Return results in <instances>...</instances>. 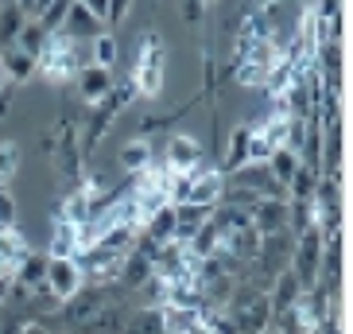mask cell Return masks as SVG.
<instances>
[{
  "label": "cell",
  "mask_w": 353,
  "mask_h": 334,
  "mask_svg": "<svg viewBox=\"0 0 353 334\" xmlns=\"http://www.w3.org/2000/svg\"><path fill=\"white\" fill-rule=\"evenodd\" d=\"M163 39L148 32L140 39V59H136V70H132V86L140 97H159L163 94Z\"/></svg>",
  "instance_id": "1"
},
{
  "label": "cell",
  "mask_w": 353,
  "mask_h": 334,
  "mask_svg": "<svg viewBox=\"0 0 353 334\" xmlns=\"http://www.w3.org/2000/svg\"><path fill=\"white\" fill-rule=\"evenodd\" d=\"M35 74H43L51 86L66 82V78H74L78 74V63H74V43L66 39V35H47V43L39 47V55H35Z\"/></svg>",
  "instance_id": "2"
},
{
  "label": "cell",
  "mask_w": 353,
  "mask_h": 334,
  "mask_svg": "<svg viewBox=\"0 0 353 334\" xmlns=\"http://www.w3.org/2000/svg\"><path fill=\"white\" fill-rule=\"evenodd\" d=\"M322 245H326V237H322L319 226H311V230H303L299 237H295V249H291V264H288V272L303 284V288H311V284L319 280Z\"/></svg>",
  "instance_id": "3"
},
{
  "label": "cell",
  "mask_w": 353,
  "mask_h": 334,
  "mask_svg": "<svg viewBox=\"0 0 353 334\" xmlns=\"http://www.w3.org/2000/svg\"><path fill=\"white\" fill-rule=\"evenodd\" d=\"M82 268H78V261H51L47 257V268H43V288L54 295L59 303H66L78 288H82Z\"/></svg>",
  "instance_id": "4"
},
{
  "label": "cell",
  "mask_w": 353,
  "mask_h": 334,
  "mask_svg": "<svg viewBox=\"0 0 353 334\" xmlns=\"http://www.w3.org/2000/svg\"><path fill=\"white\" fill-rule=\"evenodd\" d=\"M221 190H225V175H221L218 167L198 164L194 171H190V195H187L190 206H206V210H214V206L221 202Z\"/></svg>",
  "instance_id": "5"
},
{
  "label": "cell",
  "mask_w": 353,
  "mask_h": 334,
  "mask_svg": "<svg viewBox=\"0 0 353 334\" xmlns=\"http://www.w3.org/2000/svg\"><path fill=\"white\" fill-rule=\"evenodd\" d=\"M32 257V245H28V237H23L16 226H0V280H16V272H20V264Z\"/></svg>",
  "instance_id": "6"
},
{
  "label": "cell",
  "mask_w": 353,
  "mask_h": 334,
  "mask_svg": "<svg viewBox=\"0 0 353 334\" xmlns=\"http://www.w3.org/2000/svg\"><path fill=\"white\" fill-rule=\"evenodd\" d=\"M249 226L260 237L288 230V199H260L256 206L249 210Z\"/></svg>",
  "instance_id": "7"
},
{
  "label": "cell",
  "mask_w": 353,
  "mask_h": 334,
  "mask_svg": "<svg viewBox=\"0 0 353 334\" xmlns=\"http://www.w3.org/2000/svg\"><path fill=\"white\" fill-rule=\"evenodd\" d=\"M59 35H66V39H74V43H94L97 35H101V20L74 0L70 12H66V20H63V28H59Z\"/></svg>",
  "instance_id": "8"
},
{
  "label": "cell",
  "mask_w": 353,
  "mask_h": 334,
  "mask_svg": "<svg viewBox=\"0 0 353 334\" xmlns=\"http://www.w3.org/2000/svg\"><path fill=\"white\" fill-rule=\"evenodd\" d=\"M202 164V144H198L194 136H171L163 148V167H171V171H194V167Z\"/></svg>",
  "instance_id": "9"
},
{
  "label": "cell",
  "mask_w": 353,
  "mask_h": 334,
  "mask_svg": "<svg viewBox=\"0 0 353 334\" xmlns=\"http://www.w3.org/2000/svg\"><path fill=\"white\" fill-rule=\"evenodd\" d=\"M74 78H78V94H82L85 101H94V105H101L105 97H109V90H113V74H109V66L90 63V66H82V70L74 74Z\"/></svg>",
  "instance_id": "10"
},
{
  "label": "cell",
  "mask_w": 353,
  "mask_h": 334,
  "mask_svg": "<svg viewBox=\"0 0 353 334\" xmlns=\"http://www.w3.org/2000/svg\"><path fill=\"white\" fill-rule=\"evenodd\" d=\"M214 214V210L206 206H190V202H183V206H175V245H190V237H194L202 226H206V218Z\"/></svg>",
  "instance_id": "11"
},
{
  "label": "cell",
  "mask_w": 353,
  "mask_h": 334,
  "mask_svg": "<svg viewBox=\"0 0 353 334\" xmlns=\"http://www.w3.org/2000/svg\"><path fill=\"white\" fill-rule=\"evenodd\" d=\"M303 292H307V288H303V284L295 280L291 272H280V276H276V284H272V288H268V303H272V315H280V311H291V307L299 303V295H303Z\"/></svg>",
  "instance_id": "12"
},
{
  "label": "cell",
  "mask_w": 353,
  "mask_h": 334,
  "mask_svg": "<svg viewBox=\"0 0 353 334\" xmlns=\"http://www.w3.org/2000/svg\"><path fill=\"white\" fill-rule=\"evenodd\" d=\"M90 210H94V190H90V187H78L74 195H66V199H63V206H59V214H54V222L82 226V222L90 218Z\"/></svg>",
  "instance_id": "13"
},
{
  "label": "cell",
  "mask_w": 353,
  "mask_h": 334,
  "mask_svg": "<svg viewBox=\"0 0 353 334\" xmlns=\"http://www.w3.org/2000/svg\"><path fill=\"white\" fill-rule=\"evenodd\" d=\"M117 164H121V171H125V175H140V171H148V167L156 164V152H152V144L140 136V140H132V144L121 148Z\"/></svg>",
  "instance_id": "14"
},
{
  "label": "cell",
  "mask_w": 353,
  "mask_h": 334,
  "mask_svg": "<svg viewBox=\"0 0 353 334\" xmlns=\"http://www.w3.org/2000/svg\"><path fill=\"white\" fill-rule=\"evenodd\" d=\"M0 70H4V78H12V82H32L35 59L32 55H23L20 47H4V55H0Z\"/></svg>",
  "instance_id": "15"
},
{
  "label": "cell",
  "mask_w": 353,
  "mask_h": 334,
  "mask_svg": "<svg viewBox=\"0 0 353 334\" xmlns=\"http://www.w3.org/2000/svg\"><path fill=\"white\" fill-rule=\"evenodd\" d=\"M47 257H51V261H74V257H78V233H74V226H66V222H54V233H51V245H47Z\"/></svg>",
  "instance_id": "16"
},
{
  "label": "cell",
  "mask_w": 353,
  "mask_h": 334,
  "mask_svg": "<svg viewBox=\"0 0 353 334\" xmlns=\"http://www.w3.org/2000/svg\"><path fill=\"white\" fill-rule=\"evenodd\" d=\"M121 334H163V311L159 307H136V311H128Z\"/></svg>",
  "instance_id": "17"
},
{
  "label": "cell",
  "mask_w": 353,
  "mask_h": 334,
  "mask_svg": "<svg viewBox=\"0 0 353 334\" xmlns=\"http://www.w3.org/2000/svg\"><path fill=\"white\" fill-rule=\"evenodd\" d=\"M144 233L148 241H156V245H167V241H175V206H163V210H156L152 218L144 222Z\"/></svg>",
  "instance_id": "18"
},
{
  "label": "cell",
  "mask_w": 353,
  "mask_h": 334,
  "mask_svg": "<svg viewBox=\"0 0 353 334\" xmlns=\"http://www.w3.org/2000/svg\"><path fill=\"white\" fill-rule=\"evenodd\" d=\"M23 23H28V16H23L20 4L16 0H0V47H12Z\"/></svg>",
  "instance_id": "19"
},
{
  "label": "cell",
  "mask_w": 353,
  "mask_h": 334,
  "mask_svg": "<svg viewBox=\"0 0 353 334\" xmlns=\"http://www.w3.org/2000/svg\"><path fill=\"white\" fill-rule=\"evenodd\" d=\"M264 167L272 171V179H276V183H283V187H288L291 175L299 171V156H295L291 148H280V152H272V159H268Z\"/></svg>",
  "instance_id": "20"
},
{
  "label": "cell",
  "mask_w": 353,
  "mask_h": 334,
  "mask_svg": "<svg viewBox=\"0 0 353 334\" xmlns=\"http://www.w3.org/2000/svg\"><path fill=\"white\" fill-rule=\"evenodd\" d=\"M249 125H237L229 136V156H225V171H241L245 167V148H249Z\"/></svg>",
  "instance_id": "21"
},
{
  "label": "cell",
  "mask_w": 353,
  "mask_h": 334,
  "mask_svg": "<svg viewBox=\"0 0 353 334\" xmlns=\"http://www.w3.org/2000/svg\"><path fill=\"white\" fill-rule=\"evenodd\" d=\"M70 4H74V0H51V4H47V8L35 16V23H39L47 35H54L59 28H63V20H66V12H70Z\"/></svg>",
  "instance_id": "22"
},
{
  "label": "cell",
  "mask_w": 353,
  "mask_h": 334,
  "mask_svg": "<svg viewBox=\"0 0 353 334\" xmlns=\"http://www.w3.org/2000/svg\"><path fill=\"white\" fill-rule=\"evenodd\" d=\"M43 43H47V32H43V28H39L35 20H28V23L20 28V35H16V43H12V47H20L23 55H32V59H35Z\"/></svg>",
  "instance_id": "23"
},
{
  "label": "cell",
  "mask_w": 353,
  "mask_h": 334,
  "mask_svg": "<svg viewBox=\"0 0 353 334\" xmlns=\"http://www.w3.org/2000/svg\"><path fill=\"white\" fill-rule=\"evenodd\" d=\"M314 187H319V175H314L311 167L299 164V171H295V175H291V183H288V195H291V199H311Z\"/></svg>",
  "instance_id": "24"
},
{
  "label": "cell",
  "mask_w": 353,
  "mask_h": 334,
  "mask_svg": "<svg viewBox=\"0 0 353 334\" xmlns=\"http://www.w3.org/2000/svg\"><path fill=\"white\" fill-rule=\"evenodd\" d=\"M16 171H20V148L12 144V140H4L0 144V187H8L12 179H16Z\"/></svg>",
  "instance_id": "25"
},
{
  "label": "cell",
  "mask_w": 353,
  "mask_h": 334,
  "mask_svg": "<svg viewBox=\"0 0 353 334\" xmlns=\"http://www.w3.org/2000/svg\"><path fill=\"white\" fill-rule=\"evenodd\" d=\"M233 78H237V86H241V90H264V78H268V66H260V63H241Z\"/></svg>",
  "instance_id": "26"
},
{
  "label": "cell",
  "mask_w": 353,
  "mask_h": 334,
  "mask_svg": "<svg viewBox=\"0 0 353 334\" xmlns=\"http://www.w3.org/2000/svg\"><path fill=\"white\" fill-rule=\"evenodd\" d=\"M94 63L97 66H113L117 63V35L113 32H101L94 39Z\"/></svg>",
  "instance_id": "27"
},
{
  "label": "cell",
  "mask_w": 353,
  "mask_h": 334,
  "mask_svg": "<svg viewBox=\"0 0 353 334\" xmlns=\"http://www.w3.org/2000/svg\"><path fill=\"white\" fill-rule=\"evenodd\" d=\"M16 222V202H12L8 187H0V226H12Z\"/></svg>",
  "instance_id": "28"
},
{
  "label": "cell",
  "mask_w": 353,
  "mask_h": 334,
  "mask_svg": "<svg viewBox=\"0 0 353 334\" xmlns=\"http://www.w3.org/2000/svg\"><path fill=\"white\" fill-rule=\"evenodd\" d=\"M78 4H82V8H90L101 23H105V16H109V0H78Z\"/></svg>",
  "instance_id": "29"
},
{
  "label": "cell",
  "mask_w": 353,
  "mask_h": 334,
  "mask_svg": "<svg viewBox=\"0 0 353 334\" xmlns=\"http://www.w3.org/2000/svg\"><path fill=\"white\" fill-rule=\"evenodd\" d=\"M125 8H128V0H109V16H105V20L117 23L121 16H125Z\"/></svg>",
  "instance_id": "30"
},
{
  "label": "cell",
  "mask_w": 353,
  "mask_h": 334,
  "mask_svg": "<svg viewBox=\"0 0 353 334\" xmlns=\"http://www.w3.org/2000/svg\"><path fill=\"white\" fill-rule=\"evenodd\" d=\"M20 334H51V331H43V323H28Z\"/></svg>",
  "instance_id": "31"
},
{
  "label": "cell",
  "mask_w": 353,
  "mask_h": 334,
  "mask_svg": "<svg viewBox=\"0 0 353 334\" xmlns=\"http://www.w3.org/2000/svg\"><path fill=\"white\" fill-rule=\"evenodd\" d=\"M4 82H8V78H4V70H0V90H4Z\"/></svg>",
  "instance_id": "32"
},
{
  "label": "cell",
  "mask_w": 353,
  "mask_h": 334,
  "mask_svg": "<svg viewBox=\"0 0 353 334\" xmlns=\"http://www.w3.org/2000/svg\"><path fill=\"white\" fill-rule=\"evenodd\" d=\"M256 4H272V0H256Z\"/></svg>",
  "instance_id": "33"
},
{
  "label": "cell",
  "mask_w": 353,
  "mask_h": 334,
  "mask_svg": "<svg viewBox=\"0 0 353 334\" xmlns=\"http://www.w3.org/2000/svg\"><path fill=\"white\" fill-rule=\"evenodd\" d=\"M264 334H272V331H264Z\"/></svg>",
  "instance_id": "34"
}]
</instances>
